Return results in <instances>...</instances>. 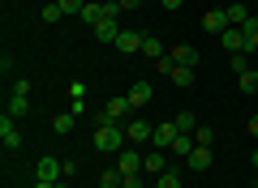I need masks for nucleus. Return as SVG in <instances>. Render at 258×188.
Listing matches in <instances>:
<instances>
[{
	"label": "nucleus",
	"mask_w": 258,
	"mask_h": 188,
	"mask_svg": "<svg viewBox=\"0 0 258 188\" xmlns=\"http://www.w3.org/2000/svg\"><path fill=\"white\" fill-rule=\"evenodd\" d=\"M91 145H95L99 154H120V150L129 145V137H125V124H108V120H99V128H95Z\"/></svg>",
	"instance_id": "obj_1"
},
{
	"label": "nucleus",
	"mask_w": 258,
	"mask_h": 188,
	"mask_svg": "<svg viewBox=\"0 0 258 188\" xmlns=\"http://www.w3.org/2000/svg\"><path fill=\"white\" fill-rule=\"evenodd\" d=\"M125 137H129V145H147L151 137H155V124H147L142 116H129L125 120Z\"/></svg>",
	"instance_id": "obj_2"
},
{
	"label": "nucleus",
	"mask_w": 258,
	"mask_h": 188,
	"mask_svg": "<svg viewBox=\"0 0 258 188\" xmlns=\"http://www.w3.org/2000/svg\"><path fill=\"white\" fill-rule=\"evenodd\" d=\"M134 116V107H129V99L125 94H112L108 99V107H103V116L99 120H108V124H120V120H129Z\"/></svg>",
	"instance_id": "obj_3"
},
{
	"label": "nucleus",
	"mask_w": 258,
	"mask_h": 188,
	"mask_svg": "<svg viewBox=\"0 0 258 188\" xmlns=\"http://www.w3.org/2000/svg\"><path fill=\"white\" fill-rule=\"evenodd\" d=\"M35 179H47V184H60V179H64V162H60V158H47V154H43V158L35 162Z\"/></svg>",
	"instance_id": "obj_4"
},
{
	"label": "nucleus",
	"mask_w": 258,
	"mask_h": 188,
	"mask_svg": "<svg viewBox=\"0 0 258 188\" xmlns=\"http://www.w3.org/2000/svg\"><path fill=\"white\" fill-rule=\"evenodd\" d=\"M116 171H120V175H138V171H142V154H138V145H125V150L116 154Z\"/></svg>",
	"instance_id": "obj_5"
},
{
	"label": "nucleus",
	"mask_w": 258,
	"mask_h": 188,
	"mask_svg": "<svg viewBox=\"0 0 258 188\" xmlns=\"http://www.w3.org/2000/svg\"><path fill=\"white\" fill-rule=\"evenodd\" d=\"M0 145H5V150H18V145H22V133H18V120H13L9 111H5V116H0Z\"/></svg>",
	"instance_id": "obj_6"
},
{
	"label": "nucleus",
	"mask_w": 258,
	"mask_h": 188,
	"mask_svg": "<svg viewBox=\"0 0 258 188\" xmlns=\"http://www.w3.org/2000/svg\"><path fill=\"white\" fill-rule=\"evenodd\" d=\"M176 137H181V128H176V120H168V124H155V137H151V145H155V150H172Z\"/></svg>",
	"instance_id": "obj_7"
},
{
	"label": "nucleus",
	"mask_w": 258,
	"mask_h": 188,
	"mask_svg": "<svg viewBox=\"0 0 258 188\" xmlns=\"http://www.w3.org/2000/svg\"><path fill=\"white\" fill-rule=\"evenodd\" d=\"M151 94H155V90H151V81H134V86L125 90V99H129V107L138 111V107H147L151 103Z\"/></svg>",
	"instance_id": "obj_8"
},
{
	"label": "nucleus",
	"mask_w": 258,
	"mask_h": 188,
	"mask_svg": "<svg viewBox=\"0 0 258 188\" xmlns=\"http://www.w3.org/2000/svg\"><path fill=\"white\" fill-rule=\"evenodd\" d=\"M203 30L207 35H224V30H228V13L224 9H207L203 13Z\"/></svg>",
	"instance_id": "obj_9"
},
{
	"label": "nucleus",
	"mask_w": 258,
	"mask_h": 188,
	"mask_svg": "<svg viewBox=\"0 0 258 188\" xmlns=\"http://www.w3.org/2000/svg\"><path fill=\"white\" fill-rule=\"evenodd\" d=\"M142 171H147V175H164V171H168V150L142 154Z\"/></svg>",
	"instance_id": "obj_10"
},
{
	"label": "nucleus",
	"mask_w": 258,
	"mask_h": 188,
	"mask_svg": "<svg viewBox=\"0 0 258 188\" xmlns=\"http://www.w3.org/2000/svg\"><path fill=\"white\" fill-rule=\"evenodd\" d=\"M220 43H224V52H228V56L245 52V35H241V26H228V30L220 35Z\"/></svg>",
	"instance_id": "obj_11"
},
{
	"label": "nucleus",
	"mask_w": 258,
	"mask_h": 188,
	"mask_svg": "<svg viewBox=\"0 0 258 188\" xmlns=\"http://www.w3.org/2000/svg\"><path fill=\"white\" fill-rule=\"evenodd\" d=\"M168 56H172V64H185V69H194V64H198V47H194V43H176Z\"/></svg>",
	"instance_id": "obj_12"
},
{
	"label": "nucleus",
	"mask_w": 258,
	"mask_h": 188,
	"mask_svg": "<svg viewBox=\"0 0 258 188\" xmlns=\"http://www.w3.org/2000/svg\"><path fill=\"white\" fill-rule=\"evenodd\" d=\"M116 52H125V56L142 52V35H138V30H120V35H116Z\"/></svg>",
	"instance_id": "obj_13"
},
{
	"label": "nucleus",
	"mask_w": 258,
	"mask_h": 188,
	"mask_svg": "<svg viewBox=\"0 0 258 188\" xmlns=\"http://www.w3.org/2000/svg\"><path fill=\"white\" fill-rule=\"evenodd\" d=\"M116 35H120L116 18H103L99 26H95V39H99V43H116Z\"/></svg>",
	"instance_id": "obj_14"
},
{
	"label": "nucleus",
	"mask_w": 258,
	"mask_h": 188,
	"mask_svg": "<svg viewBox=\"0 0 258 188\" xmlns=\"http://www.w3.org/2000/svg\"><path fill=\"white\" fill-rule=\"evenodd\" d=\"M142 56H147V60H164V56H168V47L159 43L155 35H142Z\"/></svg>",
	"instance_id": "obj_15"
},
{
	"label": "nucleus",
	"mask_w": 258,
	"mask_h": 188,
	"mask_svg": "<svg viewBox=\"0 0 258 188\" xmlns=\"http://www.w3.org/2000/svg\"><path fill=\"white\" fill-rule=\"evenodd\" d=\"M185 162H189L194 171H207V167H211V150H207V145H194V154Z\"/></svg>",
	"instance_id": "obj_16"
},
{
	"label": "nucleus",
	"mask_w": 258,
	"mask_h": 188,
	"mask_svg": "<svg viewBox=\"0 0 258 188\" xmlns=\"http://www.w3.org/2000/svg\"><path fill=\"white\" fill-rule=\"evenodd\" d=\"M26 111H30V94H9V116L22 120Z\"/></svg>",
	"instance_id": "obj_17"
},
{
	"label": "nucleus",
	"mask_w": 258,
	"mask_h": 188,
	"mask_svg": "<svg viewBox=\"0 0 258 188\" xmlns=\"http://www.w3.org/2000/svg\"><path fill=\"white\" fill-rule=\"evenodd\" d=\"M74 124H78L74 111H60V116L52 120V133H60V137H64V133H74Z\"/></svg>",
	"instance_id": "obj_18"
},
{
	"label": "nucleus",
	"mask_w": 258,
	"mask_h": 188,
	"mask_svg": "<svg viewBox=\"0 0 258 188\" xmlns=\"http://www.w3.org/2000/svg\"><path fill=\"white\" fill-rule=\"evenodd\" d=\"M168 77H172L181 90H189V86H194V69H185V64H172V73H168Z\"/></svg>",
	"instance_id": "obj_19"
},
{
	"label": "nucleus",
	"mask_w": 258,
	"mask_h": 188,
	"mask_svg": "<svg viewBox=\"0 0 258 188\" xmlns=\"http://www.w3.org/2000/svg\"><path fill=\"white\" fill-rule=\"evenodd\" d=\"M172 154H176V158L185 162V158H189V154H194V137H189V133H181V137H176V141H172Z\"/></svg>",
	"instance_id": "obj_20"
},
{
	"label": "nucleus",
	"mask_w": 258,
	"mask_h": 188,
	"mask_svg": "<svg viewBox=\"0 0 258 188\" xmlns=\"http://www.w3.org/2000/svg\"><path fill=\"white\" fill-rule=\"evenodd\" d=\"M241 35H245V52H258V18H249L241 26Z\"/></svg>",
	"instance_id": "obj_21"
},
{
	"label": "nucleus",
	"mask_w": 258,
	"mask_h": 188,
	"mask_svg": "<svg viewBox=\"0 0 258 188\" xmlns=\"http://www.w3.org/2000/svg\"><path fill=\"white\" fill-rule=\"evenodd\" d=\"M78 18H82V26H99V22H103V5H86Z\"/></svg>",
	"instance_id": "obj_22"
},
{
	"label": "nucleus",
	"mask_w": 258,
	"mask_h": 188,
	"mask_svg": "<svg viewBox=\"0 0 258 188\" xmlns=\"http://www.w3.org/2000/svg\"><path fill=\"white\" fill-rule=\"evenodd\" d=\"M224 13H228V26H245V22H249V9H245V5H228Z\"/></svg>",
	"instance_id": "obj_23"
},
{
	"label": "nucleus",
	"mask_w": 258,
	"mask_h": 188,
	"mask_svg": "<svg viewBox=\"0 0 258 188\" xmlns=\"http://www.w3.org/2000/svg\"><path fill=\"white\" fill-rule=\"evenodd\" d=\"M155 188H181V171H172V167H168L164 175H155Z\"/></svg>",
	"instance_id": "obj_24"
},
{
	"label": "nucleus",
	"mask_w": 258,
	"mask_h": 188,
	"mask_svg": "<svg viewBox=\"0 0 258 188\" xmlns=\"http://www.w3.org/2000/svg\"><path fill=\"white\" fill-rule=\"evenodd\" d=\"M120 184H125V175H120L116 167H108V171L99 175V188H120Z\"/></svg>",
	"instance_id": "obj_25"
},
{
	"label": "nucleus",
	"mask_w": 258,
	"mask_h": 188,
	"mask_svg": "<svg viewBox=\"0 0 258 188\" xmlns=\"http://www.w3.org/2000/svg\"><path fill=\"white\" fill-rule=\"evenodd\" d=\"M241 90H245V94H258V69H245V73H241Z\"/></svg>",
	"instance_id": "obj_26"
},
{
	"label": "nucleus",
	"mask_w": 258,
	"mask_h": 188,
	"mask_svg": "<svg viewBox=\"0 0 258 188\" xmlns=\"http://www.w3.org/2000/svg\"><path fill=\"white\" fill-rule=\"evenodd\" d=\"M176 128H181V133H194V128H198L194 111H176Z\"/></svg>",
	"instance_id": "obj_27"
},
{
	"label": "nucleus",
	"mask_w": 258,
	"mask_h": 188,
	"mask_svg": "<svg viewBox=\"0 0 258 188\" xmlns=\"http://www.w3.org/2000/svg\"><path fill=\"white\" fill-rule=\"evenodd\" d=\"M194 145H207V150H211V141H215V133H211V128H194Z\"/></svg>",
	"instance_id": "obj_28"
},
{
	"label": "nucleus",
	"mask_w": 258,
	"mask_h": 188,
	"mask_svg": "<svg viewBox=\"0 0 258 188\" xmlns=\"http://www.w3.org/2000/svg\"><path fill=\"white\" fill-rule=\"evenodd\" d=\"M228 64H232V73H237V77H241V73L249 69V52H237V56H232Z\"/></svg>",
	"instance_id": "obj_29"
},
{
	"label": "nucleus",
	"mask_w": 258,
	"mask_h": 188,
	"mask_svg": "<svg viewBox=\"0 0 258 188\" xmlns=\"http://www.w3.org/2000/svg\"><path fill=\"white\" fill-rule=\"evenodd\" d=\"M60 18H64V9L56 5V0H52V5H43V22H60Z\"/></svg>",
	"instance_id": "obj_30"
},
{
	"label": "nucleus",
	"mask_w": 258,
	"mask_h": 188,
	"mask_svg": "<svg viewBox=\"0 0 258 188\" xmlns=\"http://www.w3.org/2000/svg\"><path fill=\"white\" fill-rule=\"evenodd\" d=\"M56 5H60L64 13H82L86 9V0H56Z\"/></svg>",
	"instance_id": "obj_31"
},
{
	"label": "nucleus",
	"mask_w": 258,
	"mask_h": 188,
	"mask_svg": "<svg viewBox=\"0 0 258 188\" xmlns=\"http://www.w3.org/2000/svg\"><path fill=\"white\" fill-rule=\"evenodd\" d=\"M69 99H86V81H74L69 86Z\"/></svg>",
	"instance_id": "obj_32"
},
{
	"label": "nucleus",
	"mask_w": 258,
	"mask_h": 188,
	"mask_svg": "<svg viewBox=\"0 0 258 188\" xmlns=\"http://www.w3.org/2000/svg\"><path fill=\"white\" fill-rule=\"evenodd\" d=\"M120 188H142V171H138V175H125V184H120Z\"/></svg>",
	"instance_id": "obj_33"
},
{
	"label": "nucleus",
	"mask_w": 258,
	"mask_h": 188,
	"mask_svg": "<svg viewBox=\"0 0 258 188\" xmlns=\"http://www.w3.org/2000/svg\"><path fill=\"white\" fill-rule=\"evenodd\" d=\"M120 5V13H129V9H138V5H147V0H116Z\"/></svg>",
	"instance_id": "obj_34"
},
{
	"label": "nucleus",
	"mask_w": 258,
	"mask_h": 188,
	"mask_svg": "<svg viewBox=\"0 0 258 188\" xmlns=\"http://www.w3.org/2000/svg\"><path fill=\"white\" fill-rule=\"evenodd\" d=\"M159 5H164L168 13H176V9H181V0H159Z\"/></svg>",
	"instance_id": "obj_35"
},
{
	"label": "nucleus",
	"mask_w": 258,
	"mask_h": 188,
	"mask_svg": "<svg viewBox=\"0 0 258 188\" xmlns=\"http://www.w3.org/2000/svg\"><path fill=\"white\" fill-rule=\"evenodd\" d=\"M245 128H249V137H258V116H249V124H245Z\"/></svg>",
	"instance_id": "obj_36"
},
{
	"label": "nucleus",
	"mask_w": 258,
	"mask_h": 188,
	"mask_svg": "<svg viewBox=\"0 0 258 188\" xmlns=\"http://www.w3.org/2000/svg\"><path fill=\"white\" fill-rule=\"evenodd\" d=\"M249 167H254V171H258V150H254V154H249Z\"/></svg>",
	"instance_id": "obj_37"
},
{
	"label": "nucleus",
	"mask_w": 258,
	"mask_h": 188,
	"mask_svg": "<svg viewBox=\"0 0 258 188\" xmlns=\"http://www.w3.org/2000/svg\"><path fill=\"white\" fill-rule=\"evenodd\" d=\"M249 188H254V184H249Z\"/></svg>",
	"instance_id": "obj_38"
},
{
	"label": "nucleus",
	"mask_w": 258,
	"mask_h": 188,
	"mask_svg": "<svg viewBox=\"0 0 258 188\" xmlns=\"http://www.w3.org/2000/svg\"><path fill=\"white\" fill-rule=\"evenodd\" d=\"M254 188H258V184H254Z\"/></svg>",
	"instance_id": "obj_39"
}]
</instances>
